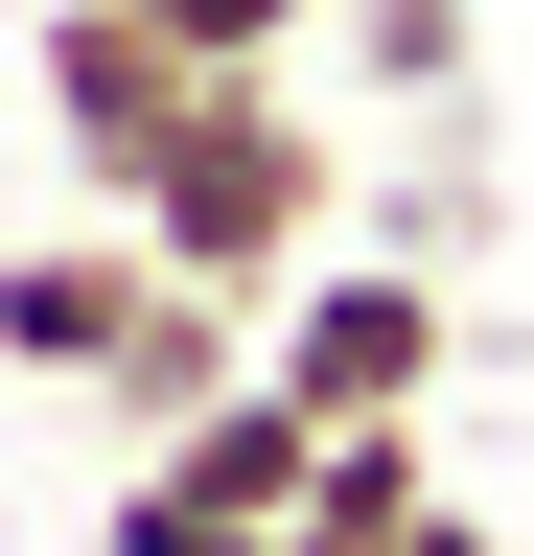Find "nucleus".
Returning <instances> with one entry per match:
<instances>
[{"instance_id": "9", "label": "nucleus", "mask_w": 534, "mask_h": 556, "mask_svg": "<svg viewBox=\"0 0 534 556\" xmlns=\"http://www.w3.org/2000/svg\"><path fill=\"white\" fill-rule=\"evenodd\" d=\"M302 24H349V0H163V47H186V70H280Z\"/></svg>"}, {"instance_id": "10", "label": "nucleus", "mask_w": 534, "mask_h": 556, "mask_svg": "<svg viewBox=\"0 0 534 556\" xmlns=\"http://www.w3.org/2000/svg\"><path fill=\"white\" fill-rule=\"evenodd\" d=\"M395 556H511V533H488V510H419V533H395Z\"/></svg>"}, {"instance_id": "7", "label": "nucleus", "mask_w": 534, "mask_h": 556, "mask_svg": "<svg viewBox=\"0 0 534 556\" xmlns=\"http://www.w3.org/2000/svg\"><path fill=\"white\" fill-rule=\"evenodd\" d=\"M349 70L395 116H464V0H349Z\"/></svg>"}, {"instance_id": "4", "label": "nucleus", "mask_w": 534, "mask_h": 556, "mask_svg": "<svg viewBox=\"0 0 534 556\" xmlns=\"http://www.w3.org/2000/svg\"><path fill=\"white\" fill-rule=\"evenodd\" d=\"M163 325V232L140 208H94V232H0V371H116V348Z\"/></svg>"}, {"instance_id": "2", "label": "nucleus", "mask_w": 534, "mask_h": 556, "mask_svg": "<svg viewBox=\"0 0 534 556\" xmlns=\"http://www.w3.org/2000/svg\"><path fill=\"white\" fill-rule=\"evenodd\" d=\"M442 348H464V302H442V255H302L280 278V325H256V371H280L302 417H325V441H349V417H419L442 394Z\"/></svg>"}, {"instance_id": "1", "label": "nucleus", "mask_w": 534, "mask_h": 556, "mask_svg": "<svg viewBox=\"0 0 534 556\" xmlns=\"http://www.w3.org/2000/svg\"><path fill=\"white\" fill-rule=\"evenodd\" d=\"M116 208L163 232V278H210V302H256V325H280V278L325 255V139H302V93H280V70H210V93H186V139H163Z\"/></svg>"}, {"instance_id": "5", "label": "nucleus", "mask_w": 534, "mask_h": 556, "mask_svg": "<svg viewBox=\"0 0 534 556\" xmlns=\"http://www.w3.org/2000/svg\"><path fill=\"white\" fill-rule=\"evenodd\" d=\"M140 464H186V486H210V510H256V533H302V486H325V417H302L280 371H233V394L186 417V441H140Z\"/></svg>"}, {"instance_id": "3", "label": "nucleus", "mask_w": 534, "mask_h": 556, "mask_svg": "<svg viewBox=\"0 0 534 556\" xmlns=\"http://www.w3.org/2000/svg\"><path fill=\"white\" fill-rule=\"evenodd\" d=\"M186 93H210V70L163 47V0H47V139H71V186H94V208L186 139Z\"/></svg>"}, {"instance_id": "6", "label": "nucleus", "mask_w": 534, "mask_h": 556, "mask_svg": "<svg viewBox=\"0 0 534 556\" xmlns=\"http://www.w3.org/2000/svg\"><path fill=\"white\" fill-rule=\"evenodd\" d=\"M233 371H256V302H210V278H163V325L116 348V371H94V417H116V441H186V417H210Z\"/></svg>"}, {"instance_id": "8", "label": "nucleus", "mask_w": 534, "mask_h": 556, "mask_svg": "<svg viewBox=\"0 0 534 556\" xmlns=\"http://www.w3.org/2000/svg\"><path fill=\"white\" fill-rule=\"evenodd\" d=\"M94 556H280V533H256V510H210L186 464H140V486H116V533H94Z\"/></svg>"}]
</instances>
